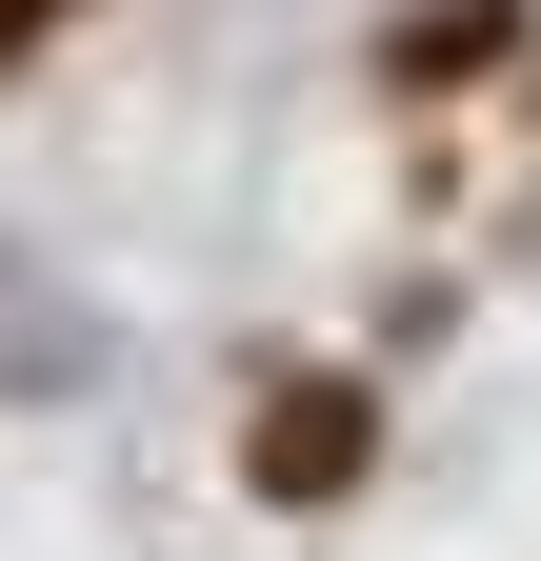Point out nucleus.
Masks as SVG:
<instances>
[{
    "mask_svg": "<svg viewBox=\"0 0 541 561\" xmlns=\"http://www.w3.org/2000/svg\"><path fill=\"white\" fill-rule=\"evenodd\" d=\"M101 362H120L101 321H21V362H0V381H21V401H60V381H101Z\"/></svg>",
    "mask_w": 541,
    "mask_h": 561,
    "instance_id": "2",
    "label": "nucleus"
},
{
    "mask_svg": "<svg viewBox=\"0 0 541 561\" xmlns=\"http://www.w3.org/2000/svg\"><path fill=\"white\" fill-rule=\"evenodd\" d=\"M361 461V401L342 381H321V401H281V421H261V481H342Z\"/></svg>",
    "mask_w": 541,
    "mask_h": 561,
    "instance_id": "1",
    "label": "nucleus"
}]
</instances>
